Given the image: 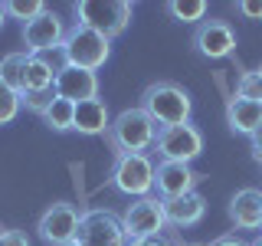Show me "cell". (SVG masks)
<instances>
[{
	"label": "cell",
	"mask_w": 262,
	"mask_h": 246,
	"mask_svg": "<svg viewBox=\"0 0 262 246\" xmlns=\"http://www.w3.org/2000/svg\"><path fill=\"white\" fill-rule=\"evenodd\" d=\"M158 131L161 128L154 125V118L138 105V109H125L112 118L108 145H112L115 158H121V154H147L154 148V141H158Z\"/></svg>",
	"instance_id": "1"
},
{
	"label": "cell",
	"mask_w": 262,
	"mask_h": 246,
	"mask_svg": "<svg viewBox=\"0 0 262 246\" xmlns=\"http://www.w3.org/2000/svg\"><path fill=\"white\" fill-rule=\"evenodd\" d=\"M141 109L154 118L158 128H170V125H187L193 112L190 92L177 82H151L141 92Z\"/></svg>",
	"instance_id": "2"
},
{
	"label": "cell",
	"mask_w": 262,
	"mask_h": 246,
	"mask_svg": "<svg viewBox=\"0 0 262 246\" xmlns=\"http://www.w3.org/2000/svg\"><path fill=\"white\" fill-rule=\"evenodd\" d=\"M72 10H76V23L102 33L105 39H115L128 30L135 7L128 0H79Z\"/></svg>",
	"instance_id": "3"
},
{
	"label": "cell",
	"mask_w": 262,
	"mask_h": 246,
	"mask_svg": "<svg viewBox=\"0 0 262 246\" xmlns=\"http://www.w3.org/2000/svg\"><path fill=\"white\" fill-rule=\"evenodd\" d=\"M62 53H66V63L76 66V69H102L105 63H108L112 56V39H105L102 33L82 27V23H76L69 33H66L62 39Z\"/></svg>",
	"instance_id": "4"
},
{
	"label": "cell",
	"mask_w": 262,
	"mask_h": 246,
	"mask_svg": "<svg viewBox=\"0 0 262 246\" xmlns=\"http://www.w3.org/2000/svg\"><path fill=\"white\" fill-rule=\"evenodd\" d=\"M112 187L125 197H147L154 191V161L151 154H121L112 168Z\"/></svg>",
	"instance_id": "5"
},
{
	"label": "cell",
	"mask_w": 262,
	"mask_h": 246,
	"mask_svg": "<svg viewBox=\"0 0 262 246\" xmlns=\"http://www.w3.org/2000/svg\"><path fill=\"white\" fill-rule=\"evenodd\" d=\"M154 151H158L161 161H177V164H190L200 158L203 151V135L196 125H170L158 131V141H154Z\"/></svg>",
	"instance_id": "6"
},
{
	"label": "cell",
	"mask_w": 262,
	"mask_h": 246,
	"mask_svg": "<svg viewBox=\"0 0 262 246\" xmlns=\"http://www.w3.org/2000/svg\"><path fill=\"white\" fill-rule=\"evenodd\" d=\"M121 227H125L128 240H141V236H158L167 230V217H164V203L161 197L147 194L131 200L125 213H121Z\"/></svg>",
	"instance_id": "7"
},
{
	"label": "cell",
	"mask_w": 262,
	"mask_h": 246,
	"mask_svg": "<svg viewBox=\"0 0 262 246\" xmlns=\"http://www.w3.org/2000/svg\"><path fill=\"white\" fill-rule=\"evenodd\" d=\"M79 246H125V227H121V217L112 210H85L79 220V233H76Z\"/></svg>",
	"instance_id": "8"
},
{
	"label": "cell",
	"mask_w": 262,
	"mask_h": 246,
	"mask_svg": "<svg viewBox=\"0 0 262 246\" xmlns=\"http://www.w3.org/2000/svg\"><path fill=\"white\" fill-rule=\"evenodd\" d=\"M79 220H82V213L76 210V203L56 200V203H49V207L43 210V217H39L36 230H39V236H43L49 246H62V243L76 240Z\"/></svg>",
	"instance_id": "9"
},
{
	"label": "cell",
	"mask_w": 262,
	"mask_h": 246,
	"mask_svg": "<svg viewBox=\"0 0 262 246\" xmlns=\"http://www.w3.org/2000/svg\"><path fill=\"white\" fill-rule=\"evenodd\" d=\"M66 39V27H62V16L46 10L39 13L36 20L23 23V43H27V53L30 56H39V53H49V49H59Z\"/></svg>",
	"instance_id": "10"
},
{
	"label": "cell",
	"mask_w": 262,
	"mask_h": 246,
	"mask_svg": "<svg viewBox=\"0 0 262 246\" xmlns=\"http://www.w3.org/2000/svg\"><path fill=\"white\" fill-rule=\"evenodd\" d=\"M200 180H203V174L193 171L190 164H177V161H158V164H154V187H158L161 200L196 191Z\"/></svg>",
	"instance_id": "11"
},
{
	"label": "cell",
	"mask_w": 262,
	"mask_h": 246,
	"mask_svg": "<svg viewBox=\"0 0 262 246\" xmlns=\"http://www.w3.org/2000/svg\"><path fill=\"white\" fill-rule=\"evenodd\" d=\"M193 46L203 59H226L236 49V30L226 20H203L193 33Z\"/></svg>",
	"instance_id": "12"
},
{
	"label": "cell",
	"mask_w": 262,
	"mask_h": 246,
	"mask_svg": "<svg viewBox=\"0 0 262 246\" xmlns=\"http://www.w3.org/2000/svg\"><path fill=\"white\" fill-rule=\"evenodd\" d=\"M56 95L69 98V102H89V98H98V76L89 69H76V66H66V69L56 76Z\"/></svg>",
	"instance_id": "13"
},
{
	"label": "cell",
	"mask_w": 262,
	"mask_h": 246,
	"mask_svg": "<svg viewBox=\"0 0 262 246\" xmlns=\"http://www.w3.org/2000/svg\"><path fill=\"white\" fill-rule=\"evenodd\" d=\"M164 203V217H167V227H196L207 213V197L200 191L180 194V197H167Z\"/></svg>",
	"instance_id": "14"
},
{
	"label": "cell",
	"mask_w": 262,
	"mask_h": 246,
	"mask_svg": "<svg viewBox=\"0 0 262 246\" xmlns=\"http://www.w3.org/2000/svg\"><path fill=\"white\" fill-rule=\"evenodd\" d=\"M229 220L239 230H259L262 227V191L259 187H243L229 200Z\"/></svg>",
	"instance_id": "15"
},
{
	"label": "cell",
	"mask_w": 262,
	"mask_h": 246,
	"mask_svg": "<svg viewBox=\"0 0 262 246\" xmlns=\"http://www.w3.org/2000/svg\"><path fill=\"white\" fill-rule=\"evenodd\" d=\"M226 125L236 135L249 138L256 128H262V102H249V98H229L226 102Z\"/></svg>",
	"instance_id": "16"
},
{
	"label": "cell",
	"mask_w": 262,
	"mask_h": 246,
	"mask_svg": "<svg viewBox=\"0 0 262 246\" xmlns=\"http://www.w3.org/2000/svg\"><path fill=\"white\" fill-rule=\"evenodd\" d=\"M108 125H112V115L105 98H89V102L76 105V125H72L76 131H82V135H108Z\"/></svg>",
	"instance_id": "17"
},
{
	"label": "cell",
	"mask_w": 262,
	"mask_h": 246,
	"mask_svg": "<svg viewBox=\"0 0 262 246\" xmlns=\"http://www.w3.org/2000/svg\"><path fill=\"white\" fill-rule=\"evenodd\" d=\"M27 63H30V53L20 49V53H7L0 59V82L10 86L13 92H23V72H27Z\"/></svg>",
	"instance_id": "18"
},
{
	"label": "cell",
	"mask_w": 262,
	"mask_h": 246,
	"mask_svg": "<svg viewBox=\"0 0 262 246\" xmlns=\"http://www.w3.org/2000/svg\"><path fill=\"white\" fill-rule=\"evenodd\" d=\"M43 121L53 131H72V125H76V102H69V98H59L56 95V102L46 109Z\"/></svg>",
	"instance_id": "19"
},
{
	"label": "cell",
	"mask_w": 262,
	"mask_h": 246,
	"mask_svg": "<svg viewBox=\"0 0 262 246\" xmlns=\"http://www.w3.org/2000/svg\"><path fill=\"white\" fill-rule=\"evenodd\" d=\"M53 82H56V72L49 69L39 56H30L27 72H23V92H27V89H49Z\"/></svg>",
	"instance_id": "20"
},
{
	"label": "cell",
	"mask_w": 262,
	"mask_h": 246,
	"mask_svg": "<svg viewBox=\"0 0 262 246\" xmlns=\"http://www.w3.org/2000/svg\"><path fill=\"white\" fill-rule=\"evenodd\" d=\"M167 10L180 23H203L207 20V4L203 0H174V4H167Z\"/></svg>",
	"instance_id": "21"
},
{
	"label": "cell",
	"mask_w": 262,
	"mask_h": 246,
	"mask_svg": "<svg viewBox=\"0 0 262 246\" xmlns=\"http://www.w3.org/2000/svg\"><path fill=\"white\" fill-rule=\"evenodd\" d=\"M20 102H23L27 112H33V115L43 118L46 109L56 102V86H49V89H27V92H20Z\"/></svg>",
	"instance_id": "22"
},
{
	"label": "cell",
	"mask_w": 262,
	"mask_h": 246,
	"mask_svg": "<svg viewBox=\"0 0 262 246\" xmlns=\"http://www.w3.org/2000/svg\"><path fill=\"white\" fill-rule=\"evenodd\" d=\"M4 7H7V16H16V20H23V23L36 20L39 13H46V10H49L43 0H7Z\"/></svg>",
	"instance_id": "23"
},
{
	"label": "cell",
	"mask_w": 262,
	"mask_h": 246,
	"mask_svg": "<svg viewBox=\"0 0 262 246\" xmlns=\"http://www.w3.org/2000/svg\"><path fill=\"white\" fill-rule=\"evenodd\" d=\"M23 102H20V92H13L10 86L0 82V125H10V121L20 115Z\"/></svg>",
	"instance_id": "24"
},
{
	"label": "cell",
	"mask_w": 262,
	"mask_h": 246,
	"mask_svg": "<svg viewBox=\"0 0 262 246\" xmlns=\"http://www.w3.org/2000/svg\"><path fill=\"white\" fill-rule=\"evenodd\" d=\"M236 98H249V102H262V76L256 69L243 72L236 79Z\"/></svg>",
	"instance_id": "25"
},
{
	"label": "cell",
	"mask_w": 262,
	"mask_h": 246,
	"mask_svg": "<svg viewBox=\"0 0 262 246\" xmlns=\"http://www.w3.org/2000/svg\"><path fill=\"white\" fill-rule=\"evenodd\" d=\"M125 246H184L174 230H164L158 236H141V240H128Z\"/></svg>",
	"instance_id": "26"
},
{
	"label": "cell",
	"mask_w": 262,
	"mask_h": 246,
	"mask_svg": "<svg viewBox=\"0 0 262 246\" xmlns=\"http://www.w3.org/2000/svg\"><path fill=\"white\" fill-rule=\"evenodd\" d=\"M0 246H30V236L23 230H0Z\"/></svg>",
	"instance_id": "27"
},
{
	"label": "cell",
	"mask_w": 262,
	"mask_h": 246,
	"mask_svg": "<svg viewBox=\"0 0 262 246\" xmlns=\"http://www.w3.org/2000/svg\"><path fill=\"white\" fill-rule=\"evenodd\" d=\"M236 10L243 16H249V20H262V0H239Z\"/></svg>",
	"instance_id": "28"
},
{
	"label": "cell",
	"mask_w": 262,
	"mask_h": 246,
	"mask_svg": "<svg viewBox=\"0 0 262 246\" xmlns=\"http://www.w3.org/2000/svg\"><path fill=\"white\" fill-rule=\"evenodd\" d=\"M249 145H252V158L262 161V128H256V131L249 135Z\"/></svg>",
	"instance_id": "29"
},
{
	"label": "cell",
	"mask_w": 262,
	"mask_h": 246,
	"mask_svg": "<svg viewBox=\"0 0 262 246\" xmlns=\"http://www.w3.org/2000/svg\"><path fill=\"white\" fill-rule=\"evenodd\" d=\"M210 246H246V243L236 240V236H220V240H213Z\"/></svg>",
	"instance_id": "30"
},
{
	"label": "cell",
	"mask_w": 262,
	"mask_h": 246,
	"mask_svg": "<svg viewBox=\"0 0 262 246\" xmlns=\"http://www.w3.org/2000/svg\"><path fill=\"white\" fill-rule=\"evenodd\" d=\"M4 20H7V7L0 4V27H4Z\"/></svg>",
	"instance_id": "31"
},
{
	"label": "cell",
	"mask_w": 262,
	"mask_h": 246,
	"mask_svg": "<svg viewBox=\"0 0 262 246\" xmlns=\"http://www.w3.org/2000/svg\"><path fill=\"white\" fill-rule=\"evenodd\" d=\"M62 246H79V240H69V243H62Z\"/></svg>",
	"instance_id": "32"
},
{
	"label": "cell",
	"mask_w": 262,
	"mask_h": 246,
	"mask_svg": "<svg viewBox=\"0 0 262 246\" xmlns=\"http://www.w3.org/2000/svg\"><path fill=\"white\" fill-rule=\"evenodd\" d=\"M249 246H262V236H259V240H252V243H249Z\"/></svg>",
	"instance_id": "33"
},
{
	"label": "cell",
	"mask_w": 262,
	"mask_h": 246,
	"mask_svg": "<svg viewBox=\"0 0 262 246\" xmlns=\"http://www.w3.org/2000/svg\"><path fill=\"white\" fill-rule=\"evenodd\" d=\"M184 246H203V243H184Z\"/></svg>",
	"instance_id": "34"
},
{
	"label": "cell",
	"mask_w": 262,
	"mask_h": 246,
	"mask_svg": "<svg viewBox=\"0 0 262 246\" xmlns=\"http://www.w3.org/2000/svg\"><path fill=\"white\" fill-rule=\"evenodd\" d=\"M256 72H259V76H262V66H259V69H256Z\"/></svg>",
	"instance_id": "35"
},
{
	"label": "cell",
	"mask_w": 262,
	"mask_h": 246,
	"mask_svg": "<svg viewBox=\"0 0 262 246\" xmlns=\"http://www.w3.org/2000/svg\"><path fill=\"white\" fill-rule=\"evenodd\" d=\"M259 164H262V161H259Z\"/></svg>",
	"instance_id": "36"
}]
</instances>
